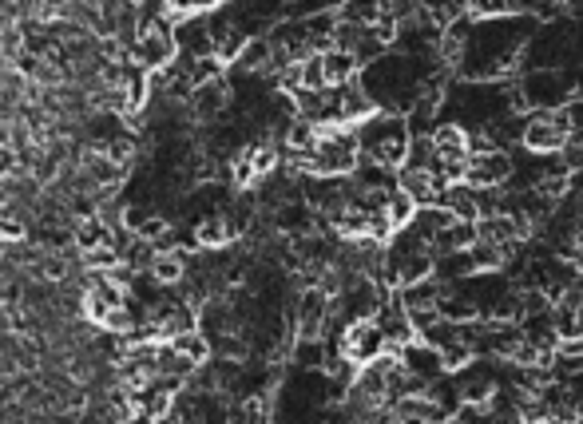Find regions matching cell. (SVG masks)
Returning <instances> with one entry per match:
<instances>
[{
	"label": "cell",
	"mask_w": 583,
	"mask_h": 424,
	"mask_svg": "<svg viewBox=\"0 0 583 424\" xmlns=\"http://www.w3.org/2000/svg\"><path fill=\"white\" fill-rule=\"evenodd\" d=\"M338 353L350 357L357 369H365V365H373V361H381L389 353V341L377 329V321H350V325H342Z\"/></svg>",
	"instance_id": "1"
},
{
	"label": "cell",
	"mask_w": 583,
	"mask_h": 424,
	"mask_svg": "<svg viewBox=\"0 0 583 424\" xmlns=\"http://www.w3.org/2000/svg\"><path fill=\"white\" fill-rule=\"evenodd\" d=\"M385 214H389V222H393V230L401 234V230H409L413 222H417V214H421V207L405 195V191H397L393 199H389V207H385Z\"/></svg>",
	"instance_id": "9"
},
{
	"label": "cell",
	"mask_w": 583,
	"mask_h": 424,
	"mask_svg": "<svg viewBox=\"0 0 583 424\" xmlns=\"http://www.w3.org/2000/svg\"><path fill=\"white\" fill-rule=\"evenodd\" d=\"M468 254H472V266H476L480 274H492V270H500V266L512 258L508 250H500V246H492V242H476Z\"/></svg>",
	"instance_id": "10"
},
{
	"label": "cell",
	"mask_w": 583,
	"mask_h": 424,
	"mask_svg": "<svg viewBox=\"0 0 583 424\" xmlns=\"http://www.w3.org/2000/svg\"><path fill=\"white\" fill-rule=\"evenodd\" d=\"M512 175H516V159L508 151L476 155V159H468L465 187H472V191H500L504 183H512Z\"/></svg>",
	"instance_id": "2"
},
{
	"label": "cell",
	"mask_w": 583,
	"mask_h": 424,
	"mask_svg": "<svg viewBox=\"0 0 583 424\" xmlns=\"http://www.w3.org/2000/svg\"><path fill=\"white\" fill-rule=\"evenodd\" d=\"M568 147V139L548 123L544 111H532L528 123H524V151L528 155H560Z\"/></svg>",
	"instance_id": "3"
},
{
	"label": "cell",
	"mask_w": 583,
	"mask_h": 424,
	"mask_svg": "<svg viewBox=\"0 0 583 424\" xmlns=\"http://www.w3.org/2000/svg\"><path fill=\"white\" fill-rule=\"evenodd\" d=\"M227 104H231V88H227V80H219V84H207V88H195V92L187 96L191 119H199V123L223 119Z\"/></svg>",
	"instance_id": "4"
},
{
	"label": "cell",
	"mask_w": 583,
	"mask_h": 424,
	"mask_svg": "<svg viewBox=\"0 0 583 424\" xmlns=\"http://www.w3.org/2000/svg\"><path fill=\"white\" fill-rule=\"evenodd\" d=\"M532 424H564L560 417H540V421H532Z\"/></svg>",
	"instance_id": "11"
},
{
	"label": "cell",
	"mask_w": 583,
	"mask_h": 424,
	"mask_svg": "<svg viewBox=\"0 0 583 424\" xmlns=\"http://www.w3.org/2000/svg\"><path fill=\"white\" fill-rule=\"evenodd\" d=\"M167 345H175V349H179L191 365H199V369L211 365V353H215V349H211V337H207L203 329H191V333H183V337H175V341H167Z\"/></svg>",
	"instance_id": "8"
},
{
	"label": "cell",
	"mask_w": 583,
	"mask_h": 424,
	"mask_svg": "<svg viewBox=\"0 0 583 424\" xmlns=\"http://www.w3.org/2000/svg\"><path fill=\"white\" fill-rule=\"evenodd\" d=\"M322 68H326V84L330 88H346L361 76V60L353 52H342V48L322 52Z\"/></svg>",
	"instance_id": "5"
},
{
	"label": "cell",
	"mask_w": 583,
	"mask_h": 424,
	"mask_svg": "<svg viewBox=\"0 0 583 424\" xmlns=\"http://www.w3.org/2000/svg\"><path fill=\"white\" fill-rule=\"evenodd\" d=\"M191 274V254H155V266H151V282L159 286H179L183 278Z\"/></svg>",
	"instance_id": "7"
},
{
	"label": "cell",
	"mask_w": 583,
	"mask_h": 424,
	"mask_svg": "<svg viewBox=\"0 0 583 424\" xmlns=\"http://www.w3.org/2000/svg\"><path fill=\"white\" fill-rule=\"evenodd\" d=\"M195 242H199V250H223V246H231L234 230H231V222H227V214H207V218H199V222H195Z\"/></svg>",
	"instance_id": "6"
}]
</instances>
